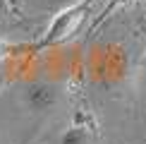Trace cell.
Returning a JSON list of instances; mask_svg holds the SVG:
<instances>
[{"label": "cell", "instance_id": "obj_1", "mask_svg": "<svg viewBox=\"0 0 146 144\" xmlns=\"http://www.w3.org/2000/svg\"><path fill=\"white\" fill-rule=\"evenodd\" d=\"M91 5H94V0H77L70 7L55 12V17L50 19V24H48V29L43 31L41 41L36 43V48H50V46L60 43V41H65L72 31H77V27L84 22V17L89 15Z\"/></svg>", "mask_w": 146, "mask_h": 144}, {"label": "cell", "instance_id": "obj_4", "mask_svg": "<svg viewBox=\"0 0 146 144\" xmlns=\"http://www.w3.org/2000/svg\"><path fill=\"white\" fill-rule=\"evenodd\" d=\"M72 3H77V0H41V5H43L46 10H65V7H70Z\"/></svg>", "mask_w": 146, "mask_h": 144}, {"label": "cell", "instance_id": "obj_3", "mask_svg": "<svg viewBox=\"0 0 146 144\" xmlns=\"http://www.w3.org/2000/svg\"><path fill=\"white\" fill-rule=\"evenodd\" d=\"M55 144H94V135L86 125H67L58 135Z\"/></svg>", "mask_w": 146, "mask_h": 144}, {"label": "cell", "instance_id": "obj_6", "mask_svg": "<svg viewBox=\"0 0 146 144\" xmlns=\"http://www.w3.org/2000/svg\"><path fill=\"white\" fill-rule=\"evenodd\" d=\"M144 72H146V53H144Z\"/></svg>", "mask_w": 146, "mask_h": 144}, {"label": "cell", "instance_id": "obj_2", "mask_svg": "<svg viewBox=\"0 0 146 144\" xmlns=\"http://www.w3.org/2000/svg\"><path fill=\"white\" fill-rule=\"evenodd\" d=\"M60 103H62V89L55 82L36 79L22 87V106L31 113L46 115V113H53Z\"/></svg>", "mask_w": 146, "mask_h": 144}, {"label": "cell", "instance_id": "obj_5", "mask_svg": "<svg viewBox=\"0 0 146 144\" xmlns=\"http://www.w3.org/2000/svg\"><path fill=\"white\" fill-rule=\"evenodd\" d=\"M0 10H3V12L10 10V3H7V0H0Z\"/></svg>", "mask_w": 146, "mask_h": 144}]
</instances>
